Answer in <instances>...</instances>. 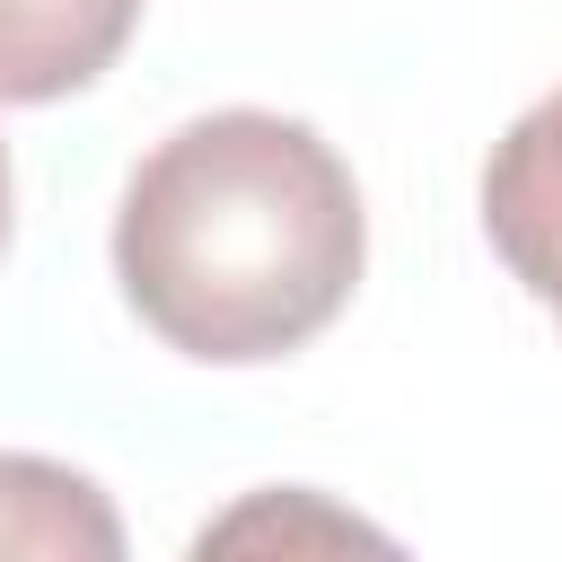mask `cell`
Listing matches in <instances>:
<instances>
[{"mask_svg":"<svg viewBox=\"0 0 562 562\" xmlns=\"http://www.w3.org/2000/svg\"><path fill=\"white\" fill-rule=\"evenodd\" d=\"M369 263L360 184L325 132L263 105L176 123L123 184L114 281L132 316L211 369L316 342Z\"/></svg>","mask_w":562,"mask_h":562,"instance_id":"1","label":"cell"},{"mask_svg":"<svg viewBox=\"0 0 562 562\" xmlns=\"http://www.w3.org/2000/svg\"><path fill=\"white\" fill-rule=\"evenodd\" d=\"M483 237L509 281L562 325V88L536 97L483 167Z\"/></svg>","mask_w":562,"mask_h":562,"instance_id":"2","label":"cell"},{"mask_svg":"<svg viewBox=\"0 0 562 562\" xmlns=\"http://www.w3.org/2000/svg\"><path fill=\"white\" fill-rule=\"evenodd\" d=\"M184 562H413L378 518L342 509L334 492H307V483H263V492H237L193 544Z\"/></svg>","mask_w":562,"mask_h":562,"instance_id":"3","label":"cell"},{"mask_svg":"<svg viewBox=\"0 0 562 562\" xmlns=\"http://www.w3.org/2000/svg\"><path fill=\"white\" fill-rule=\"evenodd\" d=\"M140 0H0V105H53L114 70Z\"/></svg>","mask_w":562,"mask_h":562,"instance_id":"4","label":"cell"},{"mask_svg":"<svg viewBox=\"0 0 562 562\" xmlns=\"http://www.w3.org/2000/svg\"><path fill=\"white\" fill-rule=\"evenodd\" d=\"M0 562H123V509L79 465L0 448Z\"/></svg>","mask_w":562,"mask_h":562,"instance_id":"5","label":"cell"},{"mask_svg":"<svg viewBox=\"0 0 562 562\" xmlns=\"http://www.w3.org/2000/svg\"><path fill=\"white\" fill-rule=\"evenodd\" d=\"M0 255H9V149H0Z\"/></svg>","mask_w":562,"mask_h":562,"instance_id":"6","label":"cell"}]
</instances>
